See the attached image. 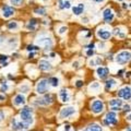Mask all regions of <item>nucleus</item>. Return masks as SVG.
<instances>
[{
	"mask_svg": "<svg viewBox=\"0 0 131 131\" xmlns=\"http://www.w3.org/2000/svg\"><path fill=\"white\" fill-rule=\"evenodd\" d=\"M6 119V113L3 110H0V124Z\"/></svg>",
	"mask_w": 131,
	"mask_h": 131,
	"instance_id": "nucleus-35",
	"label": "nucleus"
},
{
	"mask_svg": "<svg viewBox=\"0 0 131 131\" xmlns=\"http://www.w3.org/2000/svg\"><path fill=\"white\" fill-rule=\"evenodd\" d=\"M9 63V57L7 55H0V66L6 67Z\"/></svg>",
	"mask_w": 131,
	"mask_h": 131,
	"instance_id": "nucleus-27",
	"label": "nucleus"
},
{
	"mask_svg": "<svg viewBox=\"0 0 131 131\" xmlns=\"http://www.w3.org/2000/svg\"><path fill=\"white\" fill-rule=\"evenodd\" d=\"M20 91L23 92V93H28L30 88H28V85H21V86H20Z\"/></svg>",
	"mask_w": 131,
	"mask_h": 131,
	"instance_id": "nucleus-34",
	"label": "nucleus"
},
{
	"mask_svg": "<svg viewBox=\"0 0 131 131\" xmlns=\"http://www.w3.org/2000/svg\"><path fill=\"white\" fill-rule=\"evenodd\" d=\"M20 131H25V130H20Z\"/></svg>",
	"mask_w": 131,
	"mask_h": 131,
	"instance_id": "nucleus-49",
	"label": "nucleus"
},
{
	"mask_svg": "<svg viewBox=\"0 0 131 131\" xmlns=\"http://www.w3.org/2000/svg\"><path fill=\"white\" fill-rule=\"evenodd\" d=\"M9 91V84H8L7 81H2L0 83V92H8Z\"/></svg>",
	"mask_w": 131,
	"mask_h": 131,
	"instance_id": "nucleus-28",
	"label": "nucleus"
},
{
	"mask_svg": "<svg viewBox=\"0 0 131 131\" xmlns=\"http://www.w3.org/2000/svg\"><path fill=\"white\" fill-rule=\"evenodd\" d=\"M59 8L60 9H70L71 2L69 0H59Z\"/></svg>",
	"mask_w": 131,
	"mask_h": 131,
	"instance_id": "nucleus-22",
	"label": "nucleus"
},
{
	"mask_svg": "<svg viewBox=\"0 0 131 131\" xmlns=\"http://www.w3.org/2000/svg\"><path fill=\"white\" fill-rule=\"evenodd\" d=\"M116 1H124V0H116Z\"/></svg>",
	"mask_w": 131,
	"mask_h": 131,
	"instance_id": "nucleus-48",
	"label": "nucleus"
},
{
	"mask_svg": "<svg viewBox=\"0 0 131 131\" xmlns=\"http://www.w3.org/2000/svg\"><path fill=\"white\" fill-rule=\"evenodd\" d=\"M126 131H131V127H129V128H128V129H127Z\"/></svg>",
	"mask_w": 131,
	"mask_h": 131,
	"instance_id": "nucleus-46",
	"label": "nucleus"
},
{
	"mask_svg": "<svg viewBox=\"0 0 131 131\" xmlns=\"http://www.w3.org/2000/svg\"><path fill=\"white\" fill-rule=\"evenodd\" d=\"M118 96L124 98V100L128 101L131 98V88L130 86H124L122 89H120L119 91H118Z\"/></svg>",
	"mask_w": 131,
	"mask_h": 131,
	"instance_id": "nucleus-11",
	"label": "nucleus"
},
{
	"mask_svg": "<svg viewBox=\"0 0 131 131\" xmlns=\"http://www.w3.org/2000/svg\"><path fill=\"white\" fill-rule=\"evenodd\" d=\"M36 44H37L38 46L43 47V48H48L49 49L52 46V39L47 35H40V36H38L37 40H36Z\"/></svg>",
	"mask_w": 131,
	"mask_h": 131,
	"instance_id": "nucleus-3",
	"label": "nucleus"
},
{
	"mask_svg": "<svg viewBox=\"0 0 131 131\" xmlns=\"http://www.w3.org/2000/svg\"><path fill=\"white\" fill-rule=\"evenodd\" d=\"M67 30H68V28L66 27V26H62V27H60V28H59V34H60V35L64 34V33L67 32Z\"/></svg>",
	"mask_w": 131,
	"mask_h": 131,
	"instance_id": "nucleus-36",
	"label": "nucleus"
},
{
	"mask_svg": "<svg viewBox=\"0 0 131 131\" xmlns=\"http://www.w3.org/2000/svg\"><path fill=\"white\" fill-rule=\"evenodd\" d=\"M25 102H26V97L24 94H18V95H15L13 98V104H14V106H18V107L24 105Z\"/></svg>",
	"mask_w": 131,
	"mask_h": 131,
	"instance_id": "nucleus-15",
	"label": "nucleus"
},
{
	"mask_svg": "<svg viewBox=\"0 0 131 131\" xmlns=\"http://www.w3.org/2000/svg\"><path fill=\"white\" fill-rule=\"evenodd\" d=\"M34 13L37 15H44L46 13V9H45V8H36L34 10Z\"/></svg>",
	"mask_w": 131,
	"mask_h": 131,
	"instance_id": "nucleus-31",
	"label": "nucleus"
},
{
	"mask_svg": "<svg viewBox=\"0 0 131 131\" xmlns=\"http://www.w3.org/2000/svg\"><path fill=\"white\" fill-rule=\"evenodd\" d=\"M43 2H47V1H49V0H42Z\"/></svg>",
	"mask_w": 131,
	"mask_h": 131,
	"instance_id": "nucleus-47",
	"label": "nucleus"
},
{
	"mask_svg": "<svg viewBox=\"0 0 131 131\" xmlns=\"http://www.w3.org/2000/svg\"><path fill=\"white\" fill-rule=\"evenodd\" d=\"M11 128H12V130L20 131V130H26V129L30 128V127L24 124L23 121L18 120L16 118H13V119L11 120Z\"/></svg>",
	"mask_w": 131,
	"mask_h": 131,
	"instance_id": "nucleus-8",
	"label": "nucleus"
},
{
	"mask_svg": "<svg viewBox=\"0 0 131 131\" xmlns=\"http://www.w3.org/2000/svg\"><path fill=\"white\" fill-rule=\"evenodd\" d=\"M94 2H97V3H101V2H104L105 0H93Z\"/></svg>",
	"mask_w": 131,
	"mask_h": 131,
	"instance_id": "nucleus-42",
	"label": "nucleus"
},
{
	"mask_svg": "<svg viewBox=\"0 0 131 131\" xmlns=\"http://www.w3.org/2000/svg\"><path fill=\"white\" fill-rule=\"evenodd\" d=\"M115 60H116L117 63H127L131 60V54L129 51H120L119 54H117L115 57Z\"/></svg>",
	"mask_w": 131,
	"mask_h": 131,
	"instance_id": "nucleus-5",
	"label": "nucleus"
},
{
	"mask_svg": "<svg viewBox=\"0 0 131 131\" xmlns=\"http://www.w3.org/2000/svg\"><path fill=\"white\" fill-rule=\"evenodd\" d=\"M63 127H64V128H63L64 131H69V130H70V128H71V126H70V125H64Z\"/></svg>",
	"mask_w": 131,
	"mask_h": 131,
	"instance_id": "nucleus-41",
	"label": "nucleus"
},
{
	"mask_svg": "<svg viewBox=\"0 0 131 131\" xmlns=\"http://www.w3.org/2000/svg\"><path fill=\"white\" fill-rule=\"evenodd\" d=\"M109 106H110V108H112L113 112L120 110L121 106H122V101H120V100H112L109 102Z\"/></svg>",
	"mask_w": 131,
	"mask_h": 131,
	"instance_id": "nucleus-18",
	"label": "nucleus"
},
{
	"mask_svg": "<svg viewBox=\"0 0 131 131\" xmlns=\"http://www.w3.org/2000/svg\"><path fill=\"white\" fill-rule=\"evenodd\" d=\"M124 110H126V112H130V105H125L124 106Z\"/></svg>",
	"mask_w": 131,
	"mask_h": 131,
	"instance_id": "nucleus-39",
	"label": "nucleus"
},
{
	"mask_svg": "<svg viewBox=\"0 0 131 131\" xmlns=\"http://www.w3.org/2000/svg\"><path fill=\"white\" fill-rule=\"evenodd\" d=\"M73 67H75V68H78V62H75V63H73Z\"/></svg>",
	"mask_w": 131,
	"mask_h": 131,
	"instance_id": "nucleus-45",
	"label": "nucleus"
},
{
	"mask_svg": "<svg viewBox=\"0 0 131 131\" xmlns=\"http://www.w3.org/2000/svg\"><path fill=\"white\" fill-rule=\"evenodd\" d=\"M83 131H103V128L98 124H92V125L88 126Z\"/></svg>",
	"mask_w": 131,
	"mask_h": 131,
	"instance_id": "nucleus-20",
	"label": "nucleus"
},
{
	"mask_svg": "<svg viewBox=\"0 0 131 131\" xmlns=\"http://www.w3.org/2000/svg\"><path fill=\"white\" fill-rule=\"evenodd\" d=\"M10 3L13 7H21L23 5V0H10Z\"/></svg>",
	"mask_w": 131,
	"mask_h": 131,
	"instance_id": "nucleus-32",
	"label": "nucleus"
},
{
	"mask_svg": "<svg viewBox=\"0 0 131 131\" xmlns=\"http://www.w3.org/2000/svg\"><path fill=\"white\" fill-rule=\"evenodd\" d=\"M116 85H117L116 80L115 79H108L105 83V88H106V90H112L114 86H116Z\"/></svg>",
	"mask_w": 131,
	"mask_h": 131,
	"instance_id": "nucleus-23",
	"label": "nucleus"
},
{
	"mask_svg": "<svg viewBox=\"0 0 131 131\" xmlns=\"http://www.w3.org/2000/svg\"><path fill=\"white\" fill-rule=\"evenodd\" d=\"M96 74H97V77L100 78V79H106V78L108 77V74H109V70H108V68H106V67H98L97 69H96Z\"/></svg>",
	"mask_w": 131,
	"mask_h": 131,
	"instance_id": "nucleus-14",
	"label": "nucleus"
},
{
	"mask_svg": "<svg viewBox=\"0 0 131 131\" xmlns=\"http://www.w3.org/2000/svg\"><path fill=\"white\" fill-rule=\"evenodd\" d=\"M84 11V5L83 3H78L77 6L72 7V12L74 15H81Z\"/></svg>",
	"mask_w": 131,
	"mask_h": 131,
	"instance_id": "nucleus-19",
	"label": "nucleus"
},
{
	"mask_svg": "<svg viewBox=\"0 0 131 131\" xmlns=\"http://www.w3.org/2000/svg\"><path fill=\"white\" fill-rule=\"evenodd\" d=\"M49 88V82L47 79H42L37 82L36 84V93L39 94V95H44L46 94Z\"/></svg>",
	"mask_w": 131,
	"mask_h": 131,
	"instance_id": "nucleus-4",
	"label": "nucleus"
},
{
	"mask_svg": "<svg viewBox=\"0 0 131 131\" xmlns=\"http://www.w3.org/2000/svg\"><path fill=\"white\" fill-rule=\"evenodd\" d=\"M122 8L126 9V8H128V5H127V3H122Z\"/></svg>",
	"mask_w": 131,
	"mask_h": 131,
	"instance_id": "nucleus-44",
	"label": "nucleus"
},
{
	"mask_svg": "<svg viewBox=\"0 0 131 131\" xmlns=\"http://www.w3.org/2000/svg\"><path fill=\"white\" fill-rule=\"evenodd\" d=\"M96 35L98 38H101L103 40H108L112 37V32L107 30V28H98L96 32Z\"/></svg>",
	"mask_w": 131,
	"mask_h": 131,
	"instance_id": "nucleus-10",
	"label": "nucleus"
},
{
	"mask_svg": "<svg viewBox=\"0 0 131 131\" xmlns=\"http://www.w3.org/2000/svg\"><path fill=\"white\" fill-rule=\"evenodd\" d=\"M48 82H49V85H51L52 88H57V86H59V79L57 77H51L50 79L48 80Z\"/></svg>",
	"mask_w": 131,
	"mask_h": 131,
	"instance_id": "nucleus-25",
	"label": "nucleus"
},
{
	"mask_svg": "<svg viewBox=\"0 0 131 131\" xmlns=\"http://www.w3.org/2000/svg\"><path fill=\"white\" fill-rule=\"evenodd\" d=\"M114 35L116 36V37H119V38H125V36H126L125 32L119 27H117V28L114 30Z\"/></svg>",
	"mask_w": 131,
	"mask_h": 131,
	"instance_id": "nucleus-26",
	"label": "nucleus"
},
{
	"mask_svg": "<svg viewBox=\"0 0 131 131\" xmlns=\"http://www.w3.org/2000/svg\"><path fill=\"white\" fill-rule=\"evenodd\" d=\"M91 109L94 114H101L104 110V103L101 100H95L91 105Z\"/></svg>",
	"mask_w": 131,
	"mask_h": 131,
	"instance_id": "nucleus-9",
	"label": "nucleus"
},
{
	"mask_svg": "<svg viewBox=\"0 0 131 131\" xmlns=\"http://www.w3.org/2000/svg\"><path fill=\"white\" fill-rule=\"evenodd\" d=\"M127 120H129V121H131V114H129L128 116H127Z\"/></svg>",
	"mask_w": 131,
	"mask_h": 131,
	"instance_id": "nucleus-43",
	"label": "nucleus"
},
{
	"mask_svg": "<svg viewBox=\"0 0 131 131\" xmlns=\"http://www.w3.org/2000/svg\"><path fill=\"white\" fill-rule=\"evenodd\" d=\"M86 55L89 57H92L94 55V44H90L86 46Z\"/></svg>",
	"mask_w": 131,
	"mask_h": 131,
	"instance_id": "nucleus-29",
	"label": "nucleus"
},
{
	"mask_svg": "<svg viewBox=\"0 0 131 131\" xmlns=\"http://www.w3.org/2000/svg\"><path fill=\"white\" fill-rule=\"evenodd\" d=\"M52 101H54V97L51 94H44L43 96L35 98L34 103L38 106H48L52 103Z\"/></svg>",
	"mask_w": 131,
	"mask_h": 131,
	"instance_id": "nucleus-2",
	"label": "nucleus"
},
{
	"mask_svg": "<svg viewBox=\"0 0 131 131\" xmlns=\"http://www.w3.org/2000/svg\"><path fill=\"white\" fill-rule=\"evenodd\" d=\"M35 56H36V51H32L28 54V58H34Z\"/></svg>",
	"mask_w": 131,
	"mask_h": 131,
	"instance_id": "nucleus-38",
	"label": "nucleus"
},
{
	"mask_svg": "<svg viewBox=\"0 0 131 131\" xmlns=\"http://www.w3.org/2000/svg\"><path fill=\"white\" fill-rule=\"evenodd\" d=\"M75 86H77V88H81V86H83V81L78 80V81L75 82Z\"/></svg>",
	"mask_w": 131,
	"mask_h": 131,
	"instance_id": "nucleus-37",
	"label": "nucleus"
},
{
	"mask_svg": "<svg viewBox=\"0 0 131 131\" xmlns=\"http://www.w3.org/2000/svg\"><path fill=\"white\" fill-rule=\"evenodd\" d=\"M26 50L30 51V52H32V51H37L38 50V47L37 46H34V45H28V46L26 47Z\"/></svg>",
	"mask_w": 131,
	"mask_h": 131,
	"instance_id": "nucleus-33",
	"label": "nucleus"
},
{
	"mask_svg": "<svg viewBox=\"0 0 131 131\" xmlns=\"http://www.w3.org/2000/svg\"><path fill=\"white\" fill-rule=\"evenodd\" d=\"M74 113H75V107H73V106H67V107H63L60 110L59 117L61 119H66V118H69L72 115H74Z\"/></svg>",
	"mask_w": 131,
	"mask_h": 131,
	"instance_id": "nucleus-7",
	"label": "nucleus"
},
{
	"mask_svg": "<svg viewBox=\"0 0 131 131\" xmlns=\"http://www.w3.org/2000/svg\"><path fill=\"white\" fill-rule=\"evenodd\" d=\"M38 68H39V70H42V71H50L51 69H52V66L50 62H48L47 60H40L39 62H38Z\"/></svg>",
	"mask_w": 131,
	"mask_h": 131,
	"instance_id": "nucleus-16",
	"label": "nucleus"
},
{
	"mask_svg": "<svg viewBox=\"0 0 131 131\" xmlns=\"http://www.w3.org/2000/svg\"><path fill=\"white\" fill-rule=\"evenodd\" d=\"M117 124V114L115 112H108L106 114V116L104 118V125L106 126H114Z\"/></svg>",
	"mask_w": 131,
	"mask_h": 131,
	"instance_id": "nucleus-6",
	"label": "nucleus"
},
{
	"mask_svg": "<svg viewBox=\"0 0 131 131\" xmlns=\"http://www.w3.org/2000/svg\"><path fill=\"white\" fill-rule=\"evenodd\" d=\"M101 89V85L100 83H97V82H94V83H92L91 85H90V90H92V91H95L97 93V91Z\"/></svg>",
	"mask_w": 131,
	"mask_h": 131,
	"instance_id": "nucleus-30",
	"label": "nucleus"
},
{
	"mask_svg": "<svg viewBox=\"0 0 131 131\" xmlns=\"http://www.w3.org/2000/svg\"><path fill=\"white\" fill-rule=\"evenodd\" d=\"M36 26H37V21L35 19H32L28 21V23L26 24V28L27 31H35Z\"/></svg>",
	"mask_w": 131,
	"mask_h": 131,
	"instance_id": "nucleus-21",
	"label": "nucleus"
},
{
	"mask_svg": "<svg viewBox=\"0 0 131 131\" xmlns=\"http://www.w3.org/2000/svg\"><path fill=\"white\" fill-rule=\"evenodd\" d=\"M20 120L23 121L25 125L31 127L34 122V116H33V110L28 106H24L20 112Z\"/></svg>",
	"mask_w": 131,
	"mask_h": 131,
	"instance_id": "nucleus-1",
	"label": "nucleus"
},
{
	"mask_svg": "<svg viewBox=\"0 0 131 131\" xmlns=\"http://www.w3.org/2000/svg\"><path fill=\"white\" fill-rule=\"evenodd\" d=\"M1 14L5 19H9L14 14V8L11 6H3L1 8Z\"/></svg>",
	"mask_w": 131,
	"mask_h": 131,
	"instance_id": "nucleus-12",
	"label": "nucleus"
},
{
	"mask_svg": "<svg viewBox=\"0 0 131 131\" xmlns=\"http://www.w3.org/2000/svg\"><path fill=\"white\" fill-rule=\"evenodd\" d=\"M6 101V95L5 94H0V102H3Z\"/></svg>",
	"mask_w": 131,
	"mask_h": 131,
	"instance_id": "nucleus-40",
	"label": "nucleus"
},
{
	"mask_svg": "<svg viewBox=\"0 0 131 131\" xmlns=\"http://www.w3.org/2000/svg\"><path fill=\"white\" fill-rule=\"evenodd\" d=\"M59 98L61 102L63 103H67V102L70 101V93L67 89H61L60 92H59Z\"/></svg>",
	"mask_w": 131,
	"mask_h": 131,
	"instance_id": "nucleus-17",
	"label": "nucleus"
},
{
	"mask_svg": "<svg viewBox=\"0 0 131 131\" xmlns=\"http://www.w3.org/2000/svg\"><path fill=\"white\" fill-rule=\"evenodd\" d=\"M7 28L9 31H16L19 28V24H18V22H15V21H10V22H8V24H7Z\"/></svg>",
	"mask_w": 131,
	"mask_h": 131,
	"instance_id": "nucleus-24",
	"label": "nucleus"
},
{
	"mask_svg": "<svg viewBox=\"0 0 131 131\" xmlns=\"http://www.w3.org/2000/svg\"><path fill=\"white\" fill-rule=\"evenodd\" d=\"M114 18H115V13L110 8H107V9H105L103 11V19H104L105 22H107V23L113 22Z\"/></svg>",
	"mask_w": 131,
	"mask_h": 131,
	"instance_id": "nucleus-13",
	"label": "nucleus"
}]
</instances>
